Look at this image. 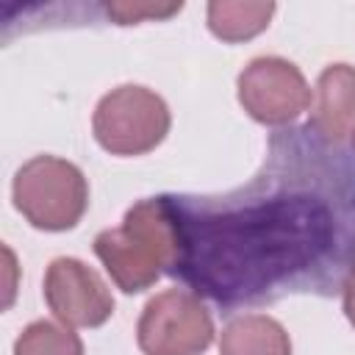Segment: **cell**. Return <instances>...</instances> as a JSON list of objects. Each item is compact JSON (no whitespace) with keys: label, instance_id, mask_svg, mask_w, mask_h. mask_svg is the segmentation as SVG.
I'll return each instance as SVG.
<instances>
[{"label":"cell","instance_id":"cell-1","mask_svg":"<svg viewBox=\"0 0 355 355\" xmlns=\"http://www.w3.org/2000/svg\"><path fill=\"white\" fill-rule=\"evenodd\" d=\"M166 197L180 233L169 275L216 305L330 294L355 261V164L308 125L275 133L250 183Z\"/></svg>","mask_w":355,"mask_h":355},{"label":"cell","instance_id":"cell-2","mask_svg":"<svg viewBox=\"0 0 355 355\" xmlns=\"http://www.w3.org/2000/svg\"><path fill=\"white\" fill-rule=\"evenodd\" d=\"M94 255L125 294L144 291L164 272H172L180 255V233L169 197H147L128 208L119 227L97 233Z\"/></svg>","mask_w":355,"mask_h":355},{"label":"cell","instance_id":"cell-3","mask_svg":"<svg viewBox=\"0 0 355 355\" xmlns=\"http://www.w3.org/2000/svg\"><path fill=\"white\" fill-rule=\"evenodd\" d=\"M14 205L39 230L61 233L75 227L89 208V183L83 172L64 158L36 155L14 175Z\"/></svg>","mask_w":355,"mask_h":355},{"label":"cell","instance_id":"cell-4","mask_svg":"<svg viewBox=\"0 0 355 355\" xmlns=\"http://www.w3.org/2000/svg\"><path fill=\"white\" fill-rule=\"evenodd\" d=\"M172 116L155 92L147 86H119L108 92L92 116L94 139L111 155H144L169 133Z\"/></svg>","mask_w":355,"mask_h":355},{"label":"cell","instance_id":"cell-5","mask_svg":"<svg viewBox=\"0 0 355 355\" xmlns=\"http://www.w3.org/2000/svg\"><path fill=\"white\" fill-rule=\"evenodd\" d=\"M136 338L144 355H200L214 341V319L200 294L166 288L144 305Z\"/></svg>","mask_w":355,"mask_h":355},{"label":"cell","instance_id":"cell-6","mask_svg":"<svg viewBox=\"0 0 355 355\" xmlns=\"http://www.w3.org/2000/svg\"><path fill=\"white\" fill-rule=\"evenodd\" d=\"M239 103L255 122L283 128L308 111L311 89L297 64L280 55H261L239 75Z\"/></svg>","mask_w":355,"mask_h":355},{"label":"cell","instance_id":"cell-7","mask_svg":"<svg viewBox=\"0 0 355 355\" xmlns=\"http://www.w3.org/2000/svg\"><path fill=\"white\" fill-rule=\"evenodd\" d=\"M44 300L67 327H100L114 313L105 280L78 258H55L44 272Z\"/></svg>","mask_w":355,"mask_h":355},{"label":"cell","instance_id":"cell-8","mask_svg":"<svg viewBox=\"0 0 355 355\" xmlns=\"http://www.w3.org/2000/svg\"><path fill=\"white\" fill-rule=\"evenodd\" d=\"M308 128L327 147H341L355 136V67L330 64L322 69Z\"/></svg>","mask_w":355,"mask_h":355},{"label":"cell","instance_id":"cell-9","mask_svg":"<svg viewBox=\"0 0 355 355\" xmlns=\"http://www.w3.org/2000/svg\"><path fill=\"white\" fill-rule=\"evenodd\" d=\"M219 355H291V338L277 319L241 313L222 327Z\"/></svg>","mask_w":355,"mask_h":355},{"label":"cell","instance_id":"cell-10","mask_svg":"<svg viewBox=\"0 0 355 355\" xmlns=\"http://www.w3.org/2000/svg\"><path fill=\"white\" fill-rule=\"evenodd\" d=\"M275 3L263 0H214L208 3V28L222 42H247L266 31Z\"/></svg>","mask_w":355,"mask_h":355},{"label":"cell","instance_id":"cell-11","mask_svg":"<svg viewBox=\"0 0 355 355\" xmlns=\"http://www.w3.org/2000/svg\"><path fill=\"white\" fill-rule=\"evenodd\" d=\"M14 355H83V341L64 322L39 319L19 333Z\"/></svg>","mask_w":355,"mask_h":355},{"label":"cell","instance_id":"cell-12","mask_svg":"<svg viewBox=\"0 0 355 355\" xmlns=\"http://www.w3.org/2000/svg\"><path fill=\"white\" fill-rule=\"evenodd\" d=\"M183 3H105V14L116 25H133L141 19H169Z\"/></svg>","mask_w":355,"mask_h":355},{"label":"cell","instance_id":"cell-13","mask_svg":"<svg viewBox=\"0 0 355 355\" xmlns=\"http://www.w3.org/2000/svg\"><path fill=\"white\" fill-rule=\"evenodd\" d=\"M341 300H344V313H347V319L355 324V261H352V266H349V275L344 277Z\"/></svg>","mask_w":355,"mask_h":355},{"label":"cell","instance_id":"cell-14","mask_svg":"<svg viewBox=\"0 0 355 355\" xmlns=\"http://www.w3.org/2000/svg\"><path fill=\"white\" fill-rule=\"evenodd\" d=\"M3 255H6V266H8V286H6V291H8V297H6V308H8L11 300H14V280H11V277H14V266H17V263H14V252H11L8 247H3Z\"/></svg>","mask_w":355,"mask_h":355},{"label":"cell","instance_id":"cell-15","mask_svg":"<svg viewBox=\"0 0 355 355\" xmlns=\"http://www.w3.org/2000/svg\"><path fill=\"white\" fill-rule=\"evenodd\" d=\"M352 147H355V136H352Z\"/></svg>","mask_w":355,"mask_h":355}]
</instances>
